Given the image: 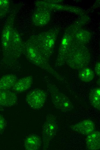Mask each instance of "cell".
Masks as SVG:
<instances>
[{
	"mask_svg": "<svg viewBox=\"0 0 100 150\" xmlns=\"http://www.w3.org/2000/svg\"><path fill=\"white\" fill-rule=\"evenodd\" d=\"M6 125V123L5 119L0 115V134L4 131Z\"/></svg>",
	"mask_w": 100,
	"mask_h": 150,
	"instance_id": "cell-13",
	"label": "cell"
},
{
	"mask_svg": "<svg viewBox=\"0 0 100 150\" xmlns=\"http://www.w3.org/2000/svg\"><path fill=\"white\" fill-rule=\"evenodd\" d=\"M52 101L56 108L64 112L70 111L73 106L66 95L58 91L55 92L52 96Z\"/></svg>",
	"mask_w": 100,
	"mask_h": 150,
	"instance_id": "cell-2",
	"label": "cell"
},
{
	"mask_svg": "<svg viewBox=\"0 0 100 150\" xmlns=\"http://www.w3.org/2000/svg\"><path fill=\"white\" fill-rule=\"evenodd\" d=\"M57 125L53 117H49L43 125L42 130V138L44 142H49L55 135Z\"/></svg>",
	"mask_w": 100,
	"mask_h": 150,
	"instance_id": "cell-3",
	"label": "cell"
},
{
	"mask_svg": "<svg viewBox=\"0 0 100 150\" xmlns=\"http://www.w3.org/2000/svg\"><path fill=\"white\" fill-rule=\"evenodd\" d=\"M100 63H98L96 65L95 68V72L97 76H99L100 74Z\"/></svg>",
	"mask_w": 100,
	"mask_h": 150,
	"instance_id": "cell-14",
	"label": "cell"
},
{
	"mask_svg": "<svg viewBox=\"0 0 100 150\" xmlns=\"http://www.w3.org/2000/svg\"><path fill=\"white\" fill-rule=\"evenodd\" d=\"M17 80L16 77L13 74L4 76L0 79V90H9L13 87Z\"/></svg>",
	"mask_w": 100,
	"mask_h": 150,
	"instance_id": "cell-9",
	"label": "cell"
},
{
	"mask_svg": "<svg viewBox=\"0 0 100 150\" xmlns=\"http://www.w3.org/2000/svg\"><path fill=\"white\" fill-rule=\"evenodd\" d=\"M46 98L45 92L41 89H35L30 91L27 94L26 101L32 108L37 109L44 105Z\"/></svg>",
	"mask_w": 100,
	"mask_h": 150,
	"instance_id": "cell-1",
	"label": "cell"
},
{
	"mask_svg": "<svg viewBox=\"0 0 100 150\" xmlns=\"http://www.w3.org/2000/svg\"><path fill=\"white\" fill-rule=\"evenodd\" d=\"M41 140L38 135L32 134L26 137L24 140L25 148L28 150H36L39 149L41 146Z\"/></svg>",
	"mask_w": 100,
	"mask_h": 150,
	"instance_id": "cell-7",
	"label": "cell"
},
{
	"mask_svg": "<svg viewBox=\"0 0 100 150\" xmlns=\"http://www.w3.org/2000/svg\"><path fill=\"white\" fill-rule=\"evenodd\" d=\"M79 78L84 82H91L94 78V74L93 71L89 68H85L80 70L78 72Z\"/></svg>",
	"mask_w": 100,
	"mask_h": 150,
	"instance_id": "cell-11",
	"label": "cell"
},
{
	"mask_svg": "<svg viewBox=\"0 0 100 150\" xmlns=\"http://www.w3.org/2000/svg\"><path fill=\"white\" fill-rule=\"evenodd\" d=\"M100 89L99 87H96L93 89L89 94V101L95 108L98 110L100 108Z\"/></svg>",
	"mask_w": 100,
	"mask_h": 150,
	"instance_id": "cell-10",
	"label": "cell"
},
{
	"mask_svg": "<svg viewBox=\"0 0 100 150\" xmlns=\"http://www.w3.org/2000/svg\"><path fill=\"white\" fill-rule=\"evenodd\" d=\"M7 0H0V16H3L7 12L9 7Z\"/></svg>",
	"mask_w": 100,
	"mask_h": 150,
	"instance_id": "cell-12",
	"label": "cell"
},
{
	"mask_svg": "<svg viewBox=\"0 0 100 150\" xmlns=\"http://www.w3.org/2000/svg\"><path fill=\"white\" fill-rule=\"evenodd\" d=\"M95 128L94 123L90 120H83L71 126L73 131L83 135H88L94 131Z\"/></svg>",
	"mask_w": 100,
	"mask_h": 150,
	"instance_id": "cell-4",
	"label": "cell"
},
{
	"mask_svg": "<svg viewBox=\"0 0 100 150\" xmlns=\"http://www.w3.org/2000/svg\"><path fill=\"white\" fill-rule=\"evenodd\" d=\"M86 146L89 150H99L100 148V133L93 131L88 134L86 138Z\"/></svg>",
	"mask_w": 100,
	"mask_h": 150,
	"instance_id": "cell-6",
	"label": "cell"
},
{
	"mask_svg": "<svg viewBox=\"0 0 100 150\" xmlns=\"http://www.w3.org/2000/svg\"><path fill=\"white\" fill-rule=\"evenodd\" d=\"M33 82L32 77L29 76L17 80L12 88L17 92H21L28 89L31 86Z\"/></svg>",
	"mask_w": 100,
	"mask_h": 150,
	"instance_id": "cell-8",
	"label": "cell"
},
{
	"mask_svg": "<svg viewBox=\"0 0 100 150\" xmlns=\"http://www.w3.org/2000/svg\"><path fill=\"white\" fill-rule=\"evenodd\" d=\"M17 101V97L13 92L0 90V106H11L15 104Z\"/></svg>",
	"mask_w": 100,
	"mask_h": 150,
	"instance_id": "cell-5",
	"label": "cell"
}]
</instances>
